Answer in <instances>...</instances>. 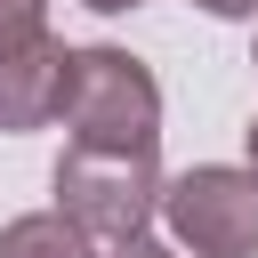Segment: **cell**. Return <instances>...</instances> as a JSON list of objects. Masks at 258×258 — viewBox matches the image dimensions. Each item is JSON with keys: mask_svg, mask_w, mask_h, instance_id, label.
I'll return each instance as SVG.
<instances>
[{"mask_svg": "<svg viewBox=\"0 0 258 258\" xmlns=\"http://www.w3.org/2000/svg\"><path fill=\"white\" fill-rule=\"evenodd\" d=\"M153 218H169V234L194 258H258V177L250 169L202 161L185 177H161Z\"/></svg>", "mask_w": 258, "mask_h": 258, "instance_id": "obj_3", "label": "cell"}, {"mask_svg": "<svg viewBox=\"0 0 258 258\" xmlns=\"http://www.w3.org/2000/svg\"><path fill=\"white\" fill-rule=\"evenodd\" d=\"M250 177H258V121H250Z\"/></svg>", "mask_w": 258, "mask_h": 258, "instance_id": "obj_10", "label": "cell"}, {"mask_svg": "<svg viewBox=\"0 0 258 258\" xmlns=\"http://www.w3.org/2000/svg\"><path fill=\"white\" fill-rule=\"evenodd\" d=\"M194 8H210V16H258V0H194Z\"/></svg>", "mask_w": 258, "mask_h": 258, "instance_id": "obj_7", "label": "cell"}, {"mask_svg": "<svg viewBox=\"0 0 258 258\" xmlns=\"http://www.w3.org/2000/svg\"><path fill=\"white\" fill-rule=\"evenodd\" d=\"M40 32H48V0H0V48L40 40Z\"/></svg>", "mask_w": 258, "mask_h": 258, "instance_id": "obj_6", "label": "cell"}, {"mask_svg": "<svg viewBox=\"0 0 258 258\" xmlns=\"http://www.w3.org/2000/svg\"><path fill=\"white\" fill-rule=\"evenodd\" d=\"M81 8H97V16H129V8H145V0H81Z\"/></svg>", "mask_w": 258, "mask_h": 258, "instance_id": "obj_8", "label": "cell"}, {"mask_svg": "<svg viewBox=\"0 0 258 258\" xmlns=\"http://www.w3.org/2000/svg\"><path fill=\"white\" fill-rule=\"evenodd\" d=\"M56 121H64V145H89V153H161V81L129 48H73Z\"/></svg>", "mask_w": 258, "mask_h": 258, "instance_id": "obj_1", "label": "cell"}, {"mask_svg": "<svg viewBox=\"0 0 258 258\" xmlns=\"http://www.w3.org/2000/svg\"><path fill=\"white\" fill-rule=\"evenodd\" d=\"M113 258H177V250H161V242H129V250H113Z\"/></svg>", "mask_w": 258, "mask_h": 258, "instance_id": "obj_9", "label": "cell"}, {"mask_svg": "<svg viewBox=\"0 0 258 258\" xmlns=\"http://www.w3.org/2000/svg\"><path fill=\"white\" fill-rule=\"evenodd\" d=\"M0 258H105L64 210H24L0 226Z\"/></svg>", "mask_w": 258, "mask_h": 258, "instance_id": "obj_5", "label": "cell"}, {"mask_svg": "<svg viewBox=\"0 0 258 258\" xmlns=\"http://www.w3.org/2000/svg\"><path fill=\"white\" fill-rule=\"evenodd\" d=\"M56 210L113 258L129 242H145L153 210H161V153H89L64 145L56 153Z\"/></svg>", "mask_w": 258, "mask_h": 258, "instance_id": "obj_2", "label": "cell"}, {"mask_svg": "<svg viewBox=\"0 0 258 258\" xmlns=\"http://www.w3.org/2000/svg\"><path fill=\"white\" fill-rule=\"evenodd\" d=\"M64 56H73V48H64L56 32L0 48V129H8V137H24V129H48V121H56Z\"/></svg>", "mask_w": 258, "mask_h": 258, "instance_id": "obj_4", "label": "cell"}]
</instances>
